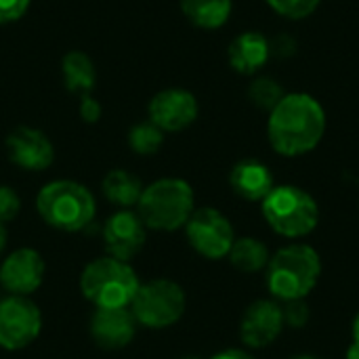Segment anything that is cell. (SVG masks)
Segmentation results:
<instances>
[{
    "label": "cell",
    "mask_w": 359,
    "mask_h": 359,
    "mask_svg": "<svg viewBox=\"0 0 359 359\" xmlns=\"http://www.w3.org/2000/svg\"><path fill=\"white\" fill-rule=\"evenodd\" d=\"M0 290H2V288H0ZM0 301H2V292H0Z\"/></svg>",
    "instance_id": "35"
},
{
    "label": "cell",
    "mask_w": 359,
    "mask_h": 359,
    "mask_svg": "<svg viewBox=\"0 0 359 359\" xmlns=\"http://www.w3.org/2000/svg\"><path fill=\"white\" fill-rule=\"evenodd\" d=\"M284 328L282 305L276 299H259L242 316L240 339L248 349H265L280 339Z\"/></svg>",
    "instance_id": "12"
},
{
    "label": "cell",
    "mask_w": 359,
    "mask_h": 359,
    "mask_svg": "<svg viewBox=\"0 0 359 359\" xmlns=\"http://www.w3.org/2000/svg\"><path fill=\"white\" fill-rule=\"evenodd\" d=\"M101 191L107 198V202H111L114 206H118L120 210H130L133 206L139 204L141 194H143V183L139 177H135L133 172L124 170V168H116L109 170L103 181H101Z\"/></svg>",
    "instance_id": "18"
},
{
    "label": "cell",
    "mask_w": 359,
    "mask_h": 359,
    "mask_svg": "<svg viewBox=\"0 0 359 359\" xmlns=\"http://www.w3.org/2000/svg\"><path fill=\"white\" fill-rule=\"evenodd\" d=\"M29 4L32 0H0V23L19 21L27 13Z\"/></svg>",
    "instance_id": "27"
},
{
    "label": "cell",
    "mask_w": 359,
    "mask_h": 359,
    "mask_svg": "<svg viewBox=\"0 0 359 359\" xmlns=\"http://www.w3.org/2000/svg\"><path fill=\"white\" fill-rule=\"evenodd\" d=\"M164 130H160L151 120L139 122L128 130V147L139 156H154L164 143Z\"/></svg>",
    "instance_id": "22"
},
{
    "label": "cell",
    "mask_w": 359,
    "mask_h": 359,
    "mask_svg": "<svg viewBox=\"0 0 359 359\" xmlns=\"http://www.w3.org/2000/svg\"><path fill=\"white\" fill-rule=\"evenodd\" d=\"M269 229L286 240H301L316 231L320 206L316 198L299 185H276L261 202Z\"/></svg>",
    "instance_id": "6"
},
{
    "label": "cell",
    "mask_w": 359,
    "mask_h": 359,
    "mask_svg": "<svg viewBox=\"0 0 359 359\" xmlns=\"http://www.w3.org/2000/svg\"><path fill=\"white\" fill-rule=\"evenodd\" d=\"M227 259L242 273H259V271H265L271 255L265 242L252 236H244V238H236Z\"/></svg>",
    "instance_id": "21"
},
{
    "label": "cell",
    "mask_w": 359,
    "mask_h": 359,
    "mask_svg": "<svg viewBox=\"0 0 359 359\" xmlns=\"http://www.w3.org/2000/svg\"><path fill=\"white\" fill-rule=\"evenodd\" d=\"M21 210V200L19 194L8 187V185H0V223H8L13 221Z\"/></svg>",
    "instance_id": "26"
},
{
    "label": "cell",
    "mask_w": 359,
    "mask_h": 359,
    "mask_svg": "<svg viewBox=\"0 0 359 359\" xmlns=\"http://www.w3.org/2000/svg\"><path fill=\"white\" fill-rule=\"evenodd\" d=\"M351 343L359 347V311L358 316H355V320H353V326H351Z\"/></svg>",
    "instance_id": "31"
},
{
    "label": "cell",
    "mask_w": 359,
    "mask_h": 359,
    "mask_svg": "<svg viewBox=\"0 0 359 359\" xmlns=\"http://www.w3.org/2000/svg\"><path fill=\"white\" fill-rule=\"evenodd\" d=\"M210 359H255V355H250L246 349H223Z\"/></svg>",
    "instance_id": "30"
},
{
    "label": "cell",
    "mask_w": 359,
    "mask_h": 359,
    "mask_svg": "<svg viewBox=\"0 0 359 359\" xmlns=\"http://www.w3.org/2000/svg\"><path fill=\"white\" fill-rule=\"evenodd\" d=\"M185 307V290L172 280L158 278L139 286L128 309L133 311L139 326L147 330H164L183 318Z\"/></svg>",
    "instance_id": "7"
},
{
    "label": "cell",
    "mask_w": 359,
    "mask_h": 359,
    "mask_svg": "<svg viewBox=\"0 0 359 359\" xmlns=\"http://www.w3.org/2000/svg\"><path fill=\"white\" fill-rule=\"evenodd\" d=\"M61 78L69 93L74 95H90L97 82V69L93 59L82 50H69L61 59Z\"/></svg>",
    "instance_id": "19"
},
{
    "label": "cell",
    "mask_w": 359,
    "mask_h": 359,
    "mask_svg": "<svg viewBox=\"0 0 359 359\" xmlns=\"http://www.w3.org/2000/svg\"><path fill=\"white\" fill-rule=\"evenodd\" d=\"M322 0H267V4L282 17L301 21L316 13Z\"/></svg>",
    "instance_id": "24"
},
{
    "label": "cell",
    "mask_w": 359,
    "mask_h": 359,
    "mask_svg": "<svg viewBox=\"0 0 359 359\" xmlns=\"http://www.w3.org/2000/svg\"><path fill=\"white\" fill-rule=\"evenodd\" d=\"M36 210L48 227L65 233H80L93 225L97 202L90 189L82 183L57 179L38 191Z\"/></svg>",
    "instance_id": "3"
},
{
    "label": "cell",
    "mask_w": 359,
    "mask_h": 359,
    "mask_svg": "<svg viewBox=\"0 0 359 359\" xmlns=\"http://www.w3.org/2000/svg\"><path fill=\"white\" fill-rule=\"evenodd\" d=\"M78 114H80V118L86 124H95V122L101 120L103 107H101V103L93 95H82L80 97V103H78Z\"/></svg>",
    "instance_id": "28"
},
{
    "label": "cell",
    "mask_w": 359,
    "mask_h": 359,
    "mask_svg": "<svg viewBox=\"0 0 359 359\" xmlns=\"http://www.w3.org/2000/svg\"><path fill=\"white\" fill-rule=\"evenodd\" d=\"M229 185L236 196L246 202H263L267 194L276 187L273 172L261 160L246 158L240 160L229 172Z\"/></svg>",
    "instance_id": "17"
},
{
    "label": "cell",
    "mask_w": 359,
    "mask_h": 359,
    "mask_svg": "<svg viewBox=\"0 0 359 359\" xmlns=\"http://www.w3.org/2000/svg\"><path fill=\"white\" fill-rule=\"evenodd\" d=\"M227 59L229 65L242 74V76H255L259 74L267 61L271 59V50H269V38L257 29H248L242 32L240 36H236L227 48Z\"/></svg>",
    "instance_id": "16"
},
{
    "label": "cell",
    "mask_w": 359,
    "mask_h": 359,
    "mask_svg": "<svg viewBox=\"0 0 359 359\" xmlns=\"http://www.w3.org/2000/svg\"><path fill=\"white\" fill-rule=\"evenodd\" d=\"M196 210V196L185 179L164 177L143 187L137 215L151 231L183 229Z\"/></svg>",
    "instance_id": "4"
},
{
    "label": "cell",
    "mask_w": 359,
    "mask_h": 359,
    "mask_svg": "<svg viewBox=\"0 0 359 359\" xmlns=\"http://www.w3.org/2000/svg\"><path fill=\"white\" fill-rule=\"evenodd\" d=\"M101 236L109 257L130 263L145 246L147 227L135 210H118L105 221Z\"/></svg>",
    "instance_id": "13"
},
{
    "label": "cell",
    "mask_w": 359,
    "mask_h": 359,
    "mask_svg": "<svg viewBox=\"0 0 359 359\" xmlns=\"http://www.w3.org/2000/svg\"><path fill=\"white\" fill-rule=\"evenodd\" d=\"M269 50H271V57H280V59L292 57L297 53V40L288 34H280L269 40Z\"/></svg>",
    "instance_id": "29"
},
{
    "label": "cell",
    "mask_w": 359,
    "mask_h": 359,
    "mask_svg": "<svg viewBox=\"0 0 359 359\" xmlns=\"http://www.w3.org/2000/svg\"><path fill=\"white\" fill-rule=\"evenodd\" d=\"M139 286L133 265L109 255L90 261L80 273V292L97 309L130 307Z\"/></svg>",
    "instance_id": "5"
},
{
    "label": "cell",
    "mask_w": 359,
    "mask_h": 359,
    "mask_svg": "<svg viewBox=\"0 0 359 359\" xmlns=\"http://www.w3.org/2000/svg\"><path fill=\"white\" fill-rule=\"evenodd\" d=\"M181 359H202V358H198V355H185V358H181Z\"/></svg>",
    "instance_id": "34"
},
{
    "label": "cell",
    "mask_w": 359,
    "mask_h": 359,
    "mask_svg": "<svg viewBox=\"0 0 359 359\" xmlns=\"http://www.w3.org/2000/svg\"><path fill=\"white\" fill-rule=\"evenodd\" d=\"M42 330V313L29 297H2L0 301V347L21 351L29 347Z\"/></svg>",
    "instance_id": "9"
},
{
    "label": "cell",
    "mask_w": 359,
    "mask_h": 359,
    "mask_svg": "<svg viewBox=\"0 0 359 359\" xmlns=\"http://www.w3.org/2000/svg\"><path fill=\"white\" fill-rule=\"evenodd\" d=\"M286 359H322V358L311 355V353H297V355H290V358H286Z\"/></svg>",
    "instance_id": "33"
},
{
    "label": "cell",
    "mask_w": 359,
    "mask_h": 359,
    "mask_svg": "<svg viewBox=\"0 0 359 359\" xmlns=\"http://www.w3.org/2000/svg\"><path fill=\"white\" fill-rule=\"evenodd\" d=\"M44 259L34 248H17L0 263V288L11 297H29L44 282Z\"/></svg>",
    "instance_id": "10"
},
{
    "label": "cell",
    "mask_w": 359,
    "mask_h": 359,
    "mask_svg": "<svg viewBox=\"0 0 359 359\" xmlns=\"http://www.w3.org/2000/svg\"><path fill=\"white\" fill-rule=\"evenodd\" d=\"M282 313H284L286 328H297V330L305 328L311 318V311H309V305L305 303V299L282 303Z\"/></svg>",
    "instance_id": "25"
},
{
    "label": "cell",
    "mask_w": 359,
    "mask_h": 359,
    "mask_svg": "<svg viewBox=\"0 0 359 359\" xmlns=\"http://www.w3.org/2000/svg\"><path fill=\"white\" fill-rule=\"evenodd\" d=\"M183 229L189 246L208 261L225 259L236 242L231 221L212 206L196 208Z\"/></svg>",
    "instance_id": "8"
},
{
    "label": "cell",
    "mask_w": 359,
    "mask_h": 359,
    "mask_svg": "<svg viewBox=\"0 0 359 359\" xmlns=\"http://www.w3.org/2000/svg\"><path fill=\"white\" fill-rule=\"evenodd\" d=\"M200 105L194 93L185 88H164L147 105L149 120L164 133H181L198 118Z\"/></svg>",
    "instance_id": "11"
},
{
    "label": "cell",
    "mask_w": 359,
    "mask_h": 359,
    "mask_svg": "<svg viewBox=\"0 0 359 359\" xmlns=\"http://www.w3.org/2000/svg\"><path fill=\"white\" fill-rule=\"evenodd\" d=\"M181 11L189 23L200 29H219L229 17L233 2L231 0H179Z\"/></svg>",
    "instance_id": "20"
},
{
    "label": "cell",
    "mask_w": 359,
    "mask_h": 359,
    "mask_svg": "<svg viewBox=\"0 0 359 359\" xmlns=\"http://www.w3.org/2000/svg\"><path fill=\"white\" fill-rule=\"evenodd\" d=\"M326 133V111L322 103L307 93H286L269 111L267 139L276 154L299 158L313 151Z\"/></svg>",
    "instance_id": "1"
},
{
    "label": "cell",
    "mask_w": 359,
    "mask_h": 359,
    "mask_svg": "<svg viewBox=\"0 0 359 359\" xmlns=\"http://www.w3.org/2000/svg\"><path fill=\"white\" fill-rule=\"evenodd\" d=\"M322 276V259L318 250L303 242L282 246L271 255L265 267V284L278 303L307 299Z\"/></svg>",
    "instance_id": "2"
},
{
    "label": "cell",
    "mask_w": 359,
    "mask_h": 359,
    "mask_svg": "<svg viewBox=\"0 0 359 359\" xmlns=\"http://www.w3.org/2000/svg\"><path fill=\"white\" fill-rule=\"evenodd\" d=\"M284 95H286L284 86L278 80H273L271 76H257L248 86L250 103L265 111H271L284 99Z\"/></svg>",
    "instance_id": "23"
},
{
    "label": "cell",
    "mask_w": 359,
    "mask_h": 359,
    "mask_svg": "<svg viewBox=\"0 0 359 359\" xmlns=\"http://www.w3.org/2000/svg\"><path fill=\"white\" fill-rule=\"evenodd\" d=\"M6 242H8V233H6L4 225L0 223V255H2V252H4V248H6Z\"/></svg>",
    "instance_id": "32"
},
{
    "label": "cell",
    "mask_w": 359,
    "mask_h": 359,
    "mask_svg": "<svg viewBox=\"0 0 359 359\" xmlns=\"http://www.w3.org/2000/svg\"><path fill=\"white\" fill-rule=\"evenodd\" d=\"M137 326L139 324L128 307L95 309L90 318V337L97 347L105 351H118L133 343Z\"/></svg>",
    "instance_id": "15"
},
{
    "label": "cell",
    "mask_w": 359,
    "mask_h": 359,
    "mask_svg": "<svg viewBox=\"0 0 359 359\" xmlns=\"http://www.w3.org/2000/svg\"><path fill=\"white\" fill-rule=\"evenodd\" d=\"M6 156L21 170L40 172L55 162V147L50 139L32 126H17L6 137Z\"/></svg>",
    "instance_id": "14"
}]
</instances>
